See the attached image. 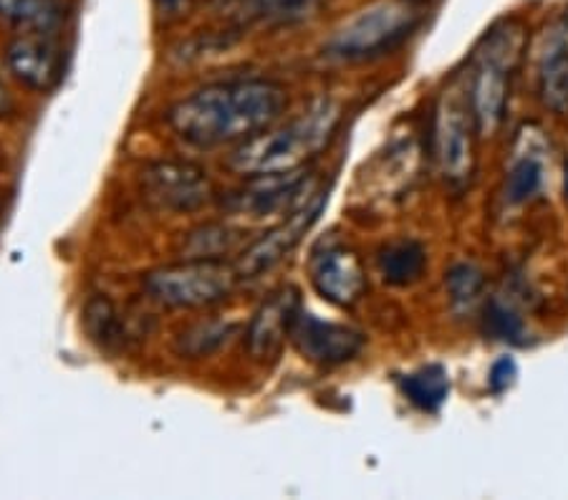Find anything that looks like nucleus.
<instances>
[{"mask_svg": "<svg viewBox=\"0 0 568 500\" xmlns=\"http://www.w3.org/2000/svg\"><path fill=\"white\" fill-rule=\"evenodd\" d=\"M64 0H0V18L23 34L51 36L66 21Z\"/></svg>", "mask_w": 568, "mask_h": 500, "instance_id": "f3484780", "label": "nucleus"}, {"mask_svg": "<svg viewBox=\"0 0 568 500\" xmlns=\"http://www.w3.org/2000/svg\"><path fill=\"white\" fill-rule=\"evenodd\" d=\"M516 377H518L516 362H513L510 357L497 359V362L493 364V370H490V389H493L495 395H501L508 387H513V382H516Z\"/></svg>", "mask_w": 568, "mask_h": 500, "instance_id": "393cba45", "label": "nucleus"}, {"mask_svg": "<svg viewBox=\"0 0 568 500\" xmlns=\"http://www.w3.org/2000/svg\"><path fill=\"white\" fill-rule=\"evenodd\" d=\"M402 395L422 412H438L450 397V374L442 364H427L404 374L400 379Z\"/></svg>", "mask_w": 568, "mask_h": 500, "instance_id": "aec40b11", "label": "nucleus"}, {"mask_svg": "<svg viewBox=\"0 0 568 500\" xmlns=\"http://www.w3.org/2000/svg\"><path fill=\"white\" fill-rule=\"evenodd\" d=\"M526 46V28L518 18L495 23L482 36L472 57L468 101L478 124V135L493 137L505 120L510 79Z\"/></svg>", "mask_w": 568, "mask_h": 500, "instance_id": "7ed1b4c3", "label": "nucleus"}, {"mask_svg": "<svg viewBox=\"0 0 568 500\" xmlns=\"http://www.w3.org/2000/svg\"><path fill=\"white\" fill-rule=\"evenodd\" d=\"M144 198L169 213H194L213 200V179L194 162L162 160L142 170Z\"/></svg>", "mask_w": 568, "mask_h": 500, "instance_id": "6e6552de", "label": "nucleus"}, {"mask_svg": "<svg viewBox=\"0 0 568 500\" xmlns=\"http://www.w3.org/2000/svg\"><path fill=\"white\" fill-rule=\"evenodd\" d=\"M564 190H566V202H568V160H566V167H564Z\"/></svg>", "mask_w": 568, "mask_h": 500, "instance_id": "cd10ccee", "label": "nucleus"}, {"mask_svg": "<svg viewBox=\"0 0 568 500\" xmlns=\"http://www.w3.org/2000/svg\"><path fill=\"white\" fill-rule=\"evenodd\" d=\"M520 145L516 154H513V162L508 167V177H505V190L503 198L508 205H528V202L535 200L546 185V162H543L541 152H535V147L528 142V132L520 137Z\"/></svg>", "mask_w": 568, "mask_h": 500, "instance_id": "2eb2a0df", "label": "nucleus"}, {"mask_svg": "<svg viewBox=\"0 0 568 500\" xmlns=\"http://www.w3.org/2000/svg\"><path fill=\"white\" fill-rule=\"evenodd\" d=\"M535 74L543 107L554 114H568V11L543 34Z\"/></svg>", "mask_w": 568, "mask_h": 500, "instance_id": "4468645a", "label": "nucleus"}, {"mask_svg": "<svg viewBox=\"0 0 568 500\" xmlns=\"http://www.w3.org/2000/svg\"><path fill=\"white\" fill-rule=\"evenodd\" d=\"M243 284L236 261L215 258H182L144 276V291L167 309H210L228 301Z\"/></svg>", "mask_w": 568, "mask_h": 500, "instance_id": "39448f33", "label": "nucleus"}, {"mask_svg": "<svg viewBox=\"0 0 568 500\" xmlns=\"http://www.w3.org/2000/svg\"><path fill=\"white\" fill-rule=\"evenodd\" d=\"M5 64L15 82L38 93L56 89L66 72L64 53L46 34H23L13 38L5 49Z\"/></svg>", "mask_w": 568, "mask_h": 500, "instance_id": "f8f14e48", "label": "nucleus"}, {"mask_svg": "<svg viewBox=\"0 0 568 500\" xmlns=\"http://www.w3.org/2000/svg\"><path fill=\"white\" fill-rule=\"evenodd\" d=\"M341 122V109L333 101H318L306 114L283 127H268L261 135L245 139L232 150L228 165L243 177L283 175L303 170L331 142Z\"/></svg>", "mask_w": 568, "mask_h": 500, "instance_id": "f03ea898", "label": "nucleus"}, {"mask_svg": "<svg viewBox=\"0 0 568 500\" xmlns=\"http://www.w3.org/2000/svg\"><path fill=\"white\" fill-rule=\"evenodd\" d=\"M324 0H240V21L258 23L266 28L295 26V23L311 21L321 11Z\"/></svg>", "mask_w": 568, "mask_h": 500, "instance_id": "a211bd4d", "label": "nucleus"}, {"mask_svg": "<svg viewBox=\"0 0 568 500\" xmlns=\"http://www.w3.org/2000/svg\"><path fill=\"white\" fill-rule=\"evenodd\" d=\"M293 347L311 364L318 366H339L352 362L364 349V336L346 324L324 322L301 309L291 332Z\"/></svg>", "mask_w": 568, "mask_h": 500, "instance_id": "9d476101", "label": "nucleus"}, {"mask_svg": "<svg viewBox=\"0 0 568 500\" xmlns=\"http://www.w3.org/2000/svg\"><path fill=\"white\" fill-rule=\"evenodd\" d=\"M419 3H425V0H419Z\"/></svg>", "mask_w": 568, "mask_h": 500, "instance_id": "c85d7f7f", "label": "nucleus"}, {"mask_svg": "<svg viewBox=\"0 0 568 500\" xmlns=\"http://www.w3.org/2000/svg\"><path fill=\"white\" fill-rule=\"evenodd\" d=\"M245 243V230L225 223H207L190 230L182 240V258H215L225 261V255H240Z\"/></svg>", "mask_w": 568, "mask_h": 500, "instance_id": "6ab92c4d", "label": "nucleus"}, {"mask_svg": "<svg viewBox=\"0 0 568 500\" xmlns=\"http://www.w3.org/2000/svg\"><path fill=\"white\" fill-rule=\"evenodd\" d=\"M13 104H11V97H8V91L0 86V116H5L8 112H11Z\"/></svg>", "mask_w": 568, "mask_h": 500, "instance_id": "bb28decb", "label": "nucleus"}, {"mask_svg": "<svg viewBox=\"0 0 568 500\" xmlns=\"http://www.w3.org/2000/svg\"><path fill=\"white\" fill-rule=\"evenodd\" d=\"M236 334V324L228 322H217V318H210V322H198L190 329H185L177 339V351L188 359H200L217 351L225 343L230 341V336Z\"/></svg>", "mask_w": 568, "mask_h": 500, "instance_id": "4be33fe9", "label": "nucleus"}, {"mask_svg": "<svg viewBox=\"0 0 568 500\" xmlns=\"http://www.w3.org/2000/svg\"><path fill=\"white\" fill-rule=\"evenodd\" d=\"M303 192H308V177L303 170L283 172V175L248 177L243 190L230 192L223 208L232 215H248L253 221H266L274 215H286L301 205Z\"/></svg>", "mask_w": 568, "mask_h": 500, "instance_id": "1a4fd4ad", "label": "nucleus"}, {"mask_svg": "<svg viewBox=\"0 0 568 500\" xmlns=\"http://www.w3.org/2000/svg\"><path fill=\"white\" fill-rule=\"evenodd\" d=\"M326 205V195H314V198L303 200L299 208L291 210L288 217L283 215V221L274 225L268 233H263L258 240H253L251 246H245L243 253L236 258V268L240 273V278L255 280L261 276H266L276 268L278 263L286 261L288 255L293 253L303 236L314 228L318 215Z\"/></svg>", "mask_w": 568, "mask_h": 500, "instance_id": "0eeeda50", "label": "nucleus"}, {"mask_svg": "<svg viewBox=\"0 0 568 500\" xmlns=\"http://www.w3.org/2000/svg\"><path fill=\"white\" fill-rule=\"evenodd\" d=\"M377 268L384 284L407 288L425 276L427 250L419 240L412 238L392 240V243H387L379 250Z\"/></svg>", "mask_w": 568, "mask_h": 500, "instance_id": "dca6fc26", "label": "nucleus"}, {"mask_svg": "<svg viewBox=\"0 0 568 500\" xmlns=\"http://www.w3.org/2000/svg\"><path fill=\"white\" fill-rule=\"evenodd\" d=\"M311 284L331 307L349 309L364 296L367 273L359 255L344 246H326L311 258Z\"/></svg>", "mask_w": 568, "mask_h": 500, "instance_id": "9b49d317", "label": "nucleus"}, {"mask_svg": "<svg viewBox=\"0 0 568 500\" xmlns=\"http://www.w3.org/2000/svg\"><path fill=\"white\" fill-rule=\"evenodd\" d=\"M475 124L470 101L447 91L434 116V160L450 187L463 190L475 175Z\"/></svg>", "mask_w": 568, "mask_h": 500, "instance_id": "423d86ee", "label": "nucleus"}, {"mask_svg": "<svg viewBox=\"0 0 568 500\" xmlns=\"http://www.w3.org/2000/svg\"><path fill=\"white\" fill-rule=\"evenodd\" d=\"M445 286H447V296H450V303H453V309L470 311L482 296L485 278H482V271L478 268V265L457 263L450 268Z\"/></svg>", "mask_w": 568, "mask_h": 500, "instance_id": "5701e85b", "label": "nucleus"}, {"mask_svg": "<svg viewBox=\"0 0 568 500\" xmlns=\"http://www.w3.org/2000/svg\"><path fill=\"white\" fill-rule=\"evenodd\" d=\"M288 107V91L270 79H230L192 91L169 107L167 124L200 150L243 145L274 127Z\"/></svg>", "mask_w": 568, "mask_h": 500, "instance_id": "f257e3e1", "label": "nucleus"}, {"mask_svg": "<svg viewBox=\"0 0 568 500\" xmlns=\"http://www.w3.org/2000/svg\"><path fill=\"white\" fill-rule=\"evenodd\" d=\"M301 309V296L295 288L286 286L281 291L270 293L253 314L251 324H248L245 341L251 357L258 359V362H266V359H276L281 354L283 343L291 341L293 324Z\"/></svg>", "mask_w": 568, "mask_h": 500, "instance_id": "ddd939ff", "label": "nucleus"}, {"mask_svg": "<svg viewBox=\"0 0 568 500\" xmlns=\"http://www.w3.org/2000/svg\"><path fill=\"white\" fill-rule=\"evenodd\" d=\"M84 326H87L89 339L99 343V349L116 351L129 339L127 322H124L119 309L104 299V296H97V299L87 303V309H84Z\"/></svg>", "mask_w": 568, "mask_h": 500, "instance_id": "412c9836", "label": "nucleus"}, {"mask_svg": "<svg viewBox=\"0 0 568 500\" xmlns=\"http://www.w3.org/2000/svg\"><path fill=\"white\" fill-rule=\"evenodd\" d=\"M157 3V11L165 15V18H180V15L188 11L190 0H154Z\"/></svg>", "mask_w": 568, "mask_h": 500, "instance_id": "a878e982", "label": "nucleus"}, {"mask_svg": "<svg viewBox=\"0 0 568 500\" xmlns=\"http://www.w3.org/2000/svg\"><path fill=\"white\" fill-rule=\"evenodd\" d=\"M419 0H375L341 21L326 38L324 51L337 61H367L402 46L422 26Z\"/></svg>", "mask_w": 568, "mask_h": 500, "instance_id": "20e7f679", "label": "nucleus"}, {"mask_svg": "<svg viewBox=\"0 0 568 500\" xmlns=\"http://www.w3.org/2000/svg\"><path fill=\"white\" fill-rule=\"evenodd\" d=\"M485 332L497 341L526 343V318L510 301L493 299L485 309Z\"/></svg>", "mask_w": 568, "mask_h": 500, "instance_id": "b1692460", "label": "nucleus"}]
</instances>
